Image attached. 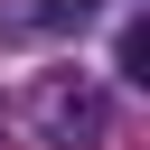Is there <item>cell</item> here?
I'll use <instances>...</instances> for the list:
<instances>
[{"instance_id": "cell-1", "label": "cell", "mask_w": 150, "mask_h": 150, "mask_svg": "<svg viewBox=\"0 0 150 150\" xmlns=\"http://www.w3.org/2000/svg\"><path fill=\"white\" fill-rule=\"evenodd\" d=\"M38 112H47V131H66V141H75V131H84V141L103 131V103H94V94H75V84H56Z\"/></svg>"}, {"instance_id": "cell-2", "label": "cell", "mask_w": 150, "mask_h": 150, "mask_svg": "<svg viewBox=\"0 0 150 150\" xmlns=\"http://www.w3.org/2000/svg\"><path fill=\"white\" fill-rule=\"evenodd\" d=\"M122 84H150V28L141 19L122 28Z\"/></svg>"}]
</instances>
